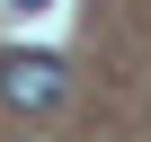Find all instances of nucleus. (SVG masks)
I'll use <instances>...</instances> for the list:
<instances>
[{
    "label": "nucleus",
    "mask_w": 151,
    "mask_h": 142,
    "mask_svg": "<svg viewBox=\"0 0 151 142\" xmlns=\"http://www.w3.org/2000/svg\"><path fill=\"white\" fill-rule=\"evenodd\" d=\"M0 98H9L18 115L53 107V98H62V62H53V53H0Z\"/></svg>",
    "instance_id": "nucleus-1"
},
{
    "label": "nucleus",
    "mask_w": 151,
    "mask_h": 142,
    "mask_svg": "<svg viewBox=\"0 0 151 142\" xmlns=\"http://www.w3.org/2000/svg\"><path fill=\"white\" fill-rule=\"evenodd\" d=\"M18 9H36V0H18Z\"/></svg>",
    "instance_id": "nucleus-2"
}]
</instances>
